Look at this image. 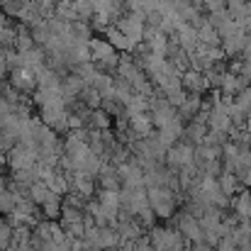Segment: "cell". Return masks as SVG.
I'll list each match as a JSON object with an SVG mask.
<instances>
[{"mask_svg":"<svg viewBox=\"0 0 251 251\" xmlns=\"http://www.w3.org/2000/svg\"><path fill=\"white\" fill-rule=\"evenodd\" d=\"M117 32H122L132 44H137V42L144 37V20H142V12H132L129 17H122L120 25H117Z\"/></svg>","mask_w":251,"mask_h":251,"instance_id":"cell-1","label":"cell"},{"mask_svg":"<svg viewBox=\"0 0 251 251\" xmlns=\"http://www.w3.org/2000/svg\"><path fill=\"white\" fill-rule=\"evenodd\" d=\"M88 51H90V59H93V61H98V64H110V66L120 64V61H117V54H115V49L110 47V42L93 39V42L88 44Z\"/></svg>","mask_w":251,"mask_h":251,"instance_id":"cell-2","label":"cell"},{"mask_svg":"<svg viewBox=\"0 0 251 251\" xmlns=\"http://www.w3.org/2000/svg\"><path fill=\"white\" fill-rule=\"evenodd\" d=\"M12 81H15V85H20V88H32L34 85V71L27 69V66L15 69L12 71Z\"/></svg>","mask_w":251,"mask_h":251,"instance_id":"cell-3","label":"cell"},{"mask_svg":"<svg viewBox=\"0 0 251 251\" xmlns=\"http://www.w3.org/2000/svg\"><path fill=\"white\" fill-rule=\"evenodd\" d=\"M105 34H107V42H110L112 49H132V47H134V44H132L122 32H117V29H105Z\"/></svg>","mask_w":251,"mask_h":251,"instance_id":"cell-4","label":"cell"}]
</instances>
